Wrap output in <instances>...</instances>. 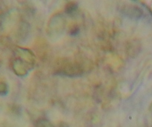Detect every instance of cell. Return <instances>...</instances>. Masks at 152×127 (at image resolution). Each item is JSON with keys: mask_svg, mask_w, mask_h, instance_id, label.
Listing matches in <instances>:
<instances>
[{"mask_svg": "<svg viewBox=\"0 0 152 127\" xmlns=\"http://www.w3.org/2000/svg\"><path fill=\"white\" fill-rule=\"evenodd\" d=\"M123 10L125 15L135 19L140 18L142 15V11L140 9L134 6H126L123 9Z\"/></svg>", "mask_w": 152, "mask_h": 127, "instance_id": "6da1fadb", "label": "cell"}, {"mask_svg": "<svg viewBox=\"0 0 152 127\" xmlns=\"http://www.w3.org/2000/svg\"><path fill=\"white\" fill-rule=\"evenodd\" d=\"M77 8H78L77 4L74 2H70L69 4H67L66 7H65V12H66L68 14L72 15L77 11Z\"/></svg>", "mask_w": 152, "mask_h": 127, "instance_id": "7a4b0ae2", "label": "cell"}, {"mask_svg": "<svg viewBox=\"0 0 152 127\" xmlns=\"http://www.w3.org/2000/svg\"><path fill=\"white\" fill-rule=\"evenodd\" d=\"M36 127H53V126L47 119L41 118L36 122Z\"/></svg>", "mask_w": 152, "mask_h": 127, "instance_id": "3957f363", "label": "cell"}, {"mask_svg": "<svg viewBox=\"0 0 152 127\" xmlns=\"http://www.w3.org/2000/svg\"><path fill=\"white\" fill-rule=\"evenodd\" d=\"M59 127H68V126H67L66 124H65V123H62V124H60L59 125Z\"/></svg>", "mask_w": 152, "mask_h": 127, "instance_id": "277c9868", "label": "cell"}]
</instances>
